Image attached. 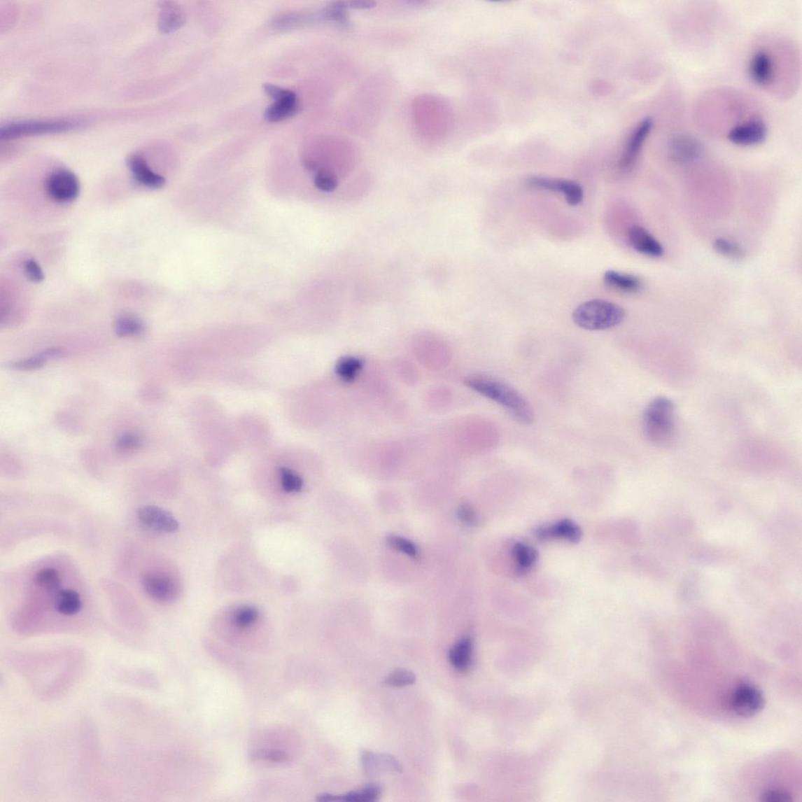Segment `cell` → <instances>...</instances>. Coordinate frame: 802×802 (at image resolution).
Here are the masks:
<instances>
[{"instance_id":"cell-29","label":"cell","mask_w":802,"mask_h":802,"mask_svg":"<svg viewBox=\"0 0 802 802\" xmlns=\"http://www.w3.org/2000/svg\"><path fill=\"white\" fill-rule=\"evenodd\" d=\"M416 675L409 670L400 668L388 675L384 684L391 687H404L415 684Z\"/></svg>"},{"instance_id":"cell-11","label":"cell","mask_w":802,"mask_h":802,"mask_svg":"<svg viewBox=\"0 0 802 802\" xmlns=\"http://www.w3.org/2000/svg\"><path fill=\"white\" fill-rule=\"evenodd\" d=\"M766 136V125L761 121L753 120L731 129L728 139L736 146L746 147L757 146L765 141Z\"/></svg>"},{"instance_id":"cell-3","label":"cell","mask_w":802,"mask_h":802,"mask_svg":"<svg viewBox=\"0 0 802 802\" xmlns=\"http://www.w3.org/2000/svg\"><path fill=\"white\" fill-rule=\"evenodd\" d=\"M572 317L575 323L585 330L602 331L621 324L626 311L614 302L593 300L578 306Z\"/></svg>"},{"instance_id":"cell-43","label":"cell","mask_w":802,"mask_h":802,"mask_svg":"<svg viewBox=\"0 0 802 802\" xmlns=\"http://www.w3.org/2000/svg\"><path fill=\"white\" fill-rule=\"evenodd\" d=\"M43 353L48 358H60L65 355L64 351L61 348H50V349L44 351Z\"/></svg>"},{"instance_id":"cell-9","label":"cell","mask_w":802,"mask_h":802,"mask_svg":"<svg viewBox=\"0 0 802 802\" xmlns=\"http://www.w3.org/2000/svg\"><path fill=\"white\" fill-rule=\"evenodd\" d=\"M653 126L652 118H647L638 125L631 134L619 162V167L624 172H628L635 167Z\"/></svg>"},{"instance_id":"cell-17","label":"cell","mask_w":802,"mask_h":802,"mask_svg":"<svg viewBox=\"0 0 802 802\" xmlns=\"http://www.w3.org/2000/svg\"><path fill=\"white\" fill-rule=\"evenodd\" d=\"M701 154L700 144L689 137H677L669 146L670 159L678 163L692 162L698 160Z\"/></svg>"},{"instance_id":"cell-4","label":"cell","mask_w":802,"mask_h":802,"mask_svg":"<svg viewBox=\"0 0 802 802\" xmlns=\"http://www.w3.org/2000/svg\"><path fill=\"white\" fill-rule=\"evenodd\" d=\"M77 120H45L12 122L1 128L2 140L17 139L24 136L67 132L83 127Z\"/></svg>"},{"instance_id":"cell-5","label":"cell","mask_w":802,"mask_h":802,"mask_svg":"<svg viewBox=\"0 0 802 802\" xmlns=\"http://www.w3.org/2000/svg\"><path fill=\"white\" fill-rule=\"evenodd\" d=\"M766 700L761 690L751 682L736 685L727 699V706L736 715L752 718L759 715L765 707Z\"/></svg>"},{"instance_id":"cell-1","label":"cell","mask_w":802,"mask_h":802,"mask_svg":"<svg viewBox=\"0 0 802 802\" xmlns=\"http://www.w3.org/2000/svg\"><path fill=\"white\" fill-rule=\"evenodd\" d=\"M465 384L481 395L500 405L519 424L533 423V409L527 398L504 380L486 374H477L465 380Z\"/></svg>"},{"instance_id":"cell-15","label":"cell","mask_w":802,"mask_h":802,"mask_svg":"<svg viewBox=\"0 0 802 802\" xmlns=\"http://www.w3.org/2000/svg\"><path fill=\"white\" fill-rule=\"evenodd\" d=\"M582 536V530L577 524L570 519H563L549 527H542L536 530V537L541 540L551 538H563L570 542H578Z\"/></svg>"},{"instance_id":"cell-42","label":"cell","mask_w":802,"mask_h":802,"mask_svg":"<svg viewBox=\"0 0 802 802\" xmlns=\"http://www.w3.org/2000/svg\"><path fill=\"white\" fill-rule=\"evenodd\" d=\"M346 8L353 9H370L377 5L376 2L367 1V0H356V1L344 2Z\"/></svg>"},{"instance_id":"cell-24","label":"cell","mask_w":802,"mask_h":802,"mask_svg":"<svg viewBox=\"0 0 802 802\" xmlns=\"http://www.w3.org/2000/svg\"><path fill=\"white\" fill-rule=\"evenodd\" d=\"M143 322L132 315H122L115 321V330L120 337H137L144 332Z\"/></svg>"},{"instance_id":"cell-12","label":"cell","mask_w":802,"mask_h":802,"mask_svg":"<svg viewBox=\"0 0 802 802\" xmlns=\"http://www.w3.org/2000/svg\"><path fill=\"white\" fill-rule=\"evenodd\" d=\"M628 239L631 246L636 252L649 258H659L665 253L659 241L642 227H631L628 232Z\"/></svg>"},{"instance_id":"cell-30","label":"cell","mask_w":802,"mask_h":802,"mask_svg":"<svg viewBox=\"0 0 802 802\" xmlns=\"http://www.w3.org/2000/svg\"><path fill=\"white\" fill-rule=\"evenodd\" d=\"M338 176L332 171L321 169L314 177V184L321 192H332L339 186Z\"/></svg>"},{"instance_id":"cell-16","label":"cell","mask_w":802,"mask_h":802,"mask_svg":"<svg viewBox=\"0 0 802 802\" xmlns=\"http://www.w3.org/2000/svg\"><path fill=\"white\" fill-rule=\"evenodd\" d=\"M749 72L752 80L761 87L771 84L774 76V64L771 56L764 50L756 52L749 65Z\"/></svg>"},{"instance_id":"cell-36","label":"cell","mask_w":802,"mask_h":802,"mask_svg":"<svg viewBox=\"0 0 802 802\" xmlns=\"http://www.w3.org/2000/svg\"><path fill=\"white\" fill-rule=\"evenodd\" d=\"M24 272L25 277L34 283H41L45 279L41 265L34 260H28L24 262Z\"/></svg>"},{"instance_id":"cell-33","label":"cell","mask_w":802,"mask_h":802,"mask_svg":"<svg viewBox=\"0 0 802 802\" xmlns=\"http://www.w3.org/2000/svg\"><path fill=\"white\" fill-rule=\"evenodd\" d=\"M280 477L282 485V488L288 493L299 492L302 488V478L294 472L293 470L288 468H281L280 470Z\"/></svg>"},{"instance_id":"cell-35","label":"cell","mask_w":802,"mask_h":802,"mask_svg":"<svg viewBox=\"0 0 802 802\" xmlns=\"http://www.w3.org/2000/svg\"><path fill=\"white\" fill-rule=\"evenodd\" d=\"M259 611L253 607H245L234 614V623L236 626L245 628L252 626L258 620Z\"/></svg>"},{"instance_id":"cell-25","label":"cell","mask_w":802,"mask_h":802,"mask_svg":"<svg viewBox=\"0 0 802 802\" xmlns=\"http://www.w3.org/2000/svg\"><path fill=\"white\" fill-rule=\"evenodd\" d=\"M363 363L360 359L355 357H345L338 361L337 366H335V372L341 379L350 383L357 378L359 372L363 370Z\"/></svg>"},{"instance_id":"cell-40","label":"cell","mask_w":802,"mask_h":802,"mask_svg":"<svg viewBox=\"0 0 802 802\" xmlns=\"http://www.w3.org/2000/svg\"><path fill=\"white\" fill-rule=\"evenodd\" d=\"M761 800L766 802H790L793 801L792 794L786 791L769 790L761 794Z\"/></svg>"},{"instance_id":"cell-38","label":"cell","mask_w":802,"mask_h":802,"mask_svg":"<svg viewBox=\"0 0 802 802\" xmlns=\"http://www.w3.org/2000/svg\"><path fill=\"white\" fill-rule=\"evenodd\" d=\"M253 758L277 762V764H284L288 760L286 753L274 750H262L255 752Z\"/></svg>"},{"instance_id":"cell-26","label":"cell","mask_w":802,"mask_h":802,"mask_svg":"<svg viewBox=\"0 0 802 802\" xmlns=\"http://www.w3.org/2000/svg\"><path fill=\"white\" fill-rule=\"evenodd\" d=\"M381 794H382V788L380 786L370 785L360 791H353L344 795H339V801L373 802L378 801Z\"/></svg>"},{"instance_id":"cell-20","label":"cell","mask_w":802,"mask_h":802,"mask_svg":"<svg viewBox=\"0 0 802 802\" xmlns=\"http://www.w3.org/2000/svg\"><path fill=\"white\" fill-rule=\"evenodd\" d=\"M81 596L74 589L58 591L55 596L56 612L64 616H75L83 610Z\"/></svg>"},{"instance_id":"cell-28","label":"cell","mask_w":802,"mask_h":802,"mask_svg":"<svg viewBox=\"0 0 802 802\" xmlns=\"http://www.w3.org/2000/svg\"><path fill=\"white\" fill-rule=\"evenodd\" d=\"M516 561L519 568L527 570L535 563L537 554L534 548L523 543H516L512 549Z\"/></svg>"},{"instance_id":"cell-31","label":"cell","mask_w":802,"mask_h":802,"mask_svg":"<svg viewBox=\"0 0 802 802\" xmlns=\"http://www.w3.org/2000/svg\"><path fill=\"white\" fill-rule=\"evenodd\" d=\"M388 544L394 549L402 552L404 555L413 558L418 556V550L415 543L404 537L391 535L387 539Z\"/></svg>"},{"instance_id":"cell-14","label":"cell","mask_w":802,"mask_h":802,"mask_svg":"<svg viewBox=\"0 0 802 802\" xmlns=\"http://www.w3.org/2000/svg\"><path fill=\"white\" fill-rule=\"evenodd\" d=\"M128 167L135 180L144 187L160 188L165 185L166 179L151 169L143 157L138 155L130 156Z\"/></svg>"},{"instance_id":"cell-21","label":"cell","mask_w":802,"mask_h":802,"mask_svg":"<svg viewBox=\"0 0 802 802\" xmlns=\"http://www.w3.org/2000/svg\"><path fill=\"white\" fill-rule=\"evenodd\" d=\"M299 109L297 94L285 98V99L276 101L265 111V120L276 122L287 120L297 113Z\"/></svg>"},{"instance_id":"cell-27","label":"cell","mask_w":802,"mask_h":802,"mask_svg":"<svg viewBox=\"0 0 802 802\" xmlns=\"http://www.w3.org/2000/svg\"><path fill=\"white\" fill-rule=\"evenodd\" d=\"M713 247L716 252L726 258L733 260H744L746 253L742 246L733 241L719 238L713 242Z\"/></svg>"},{"instance_id":"cell-41","label":"cell","mask_w":802,"mask_h":802,"mask_svg":"<svg viewBox=\"0 0 802 802\" xmlns=\"http://www.w3.org/2000/svg\"><path fill=\"white\" fill-rule=\"evenodd\" d=\"M458 516L464 524L473 525L477 522L474 510L468 505H463L458 509Z\"/></svg>"},{"instance_id":"cell-13","label":"cell","mask_w":802,"mask_h":802,"mask_svg":"<svg viewBox=\"0 0 802 802\" xmlns=\"http://www.w3.org/2000/svg\"><path fill=\"white\" fill-rule=\"evenodd\" d=\"M364 771L367 775H377L384 772H402L400 762L388 754H374L370 750H363L360 756Z\"/></svg>"},{"instance_id":"cell-8","label":"cell","mask_w":802,"mask_h":802,"mask_svg":"<svg viewBox=\"0 0 802 802\" xmlns=\"http://www.w3.org/2000/svg\"><path fill=\"white\" fill-rule=\"evenodd\" d=\"M530 187L549 192L561 193L571 206H577L583 201V189L579 183L567 180L549 178V177L532 176L528 179Z\"/></svg>"},{"instance_id":"cell-22","label":"cell","mask_w":802,"mask_h":802,"mask_svg":"<svg viewBox=\"0 0 802 802\" xmlns=\"http://www.w3.org/2000/svg\"><path fill=\"white\" fill-rule=\"evenodd\" d=\"M603 280L610 287L624 293H636L642 288L641 280L633 274L607 271L604 274Z\"/></svg>"},{"instance_id":"cell-23","label":"cell","mask_w":802,"mask_h":802,"mask_svg":"<svg viewBox=\"0 0 802 802\" xmlns=\"http://www.w3.org/2000/svg\"><path fill=\"white\" fill-rule=\"evenodd\" d=\"M36 587L48 593H57L62 586V577L55 568H47L38 570L34 575Z\"/></svg>"},{"instance_id":"cell-37","label":"cell","mask_w":802,"mask_h":802,"mask_svg":"<svg viewBox=\"0 0 802 802\" xmlns=\"http://www.w3.org/2000/svg\"><path fill=\"white\" fill-rule=\"evenodd\" d=\"M141 444V439L139 437L133 433H126L117 439L115 446L118 451L127 452L136 450Z\"/></svg>"},{"instance_id":"cell-19","label":"cell","mask_w":802,"mask_h":802,"mask_svg":"<svg viewBox=\"0 0 802 802\" xmlns=\"http://www.w3.org/2000/svg\"><path fill=\"white\" fill-rule=\"evenodd\" d=\"M473 642L470 637H464L453 646L449 653L451 665L458 672L467 670L472 662Z\"/></svg>"},{"instance_id":"cell-32","label":"cell","mask_w":802,"mask_h":802,"mask_svg":"<svg viewBox=\"0 0 802 802\" xmlns=\"http://www.w3.org/2000/svg\"><path fill=\"white\" fill-rule=\"evenodd\" d=\"M346 9L344 2L333 3L322 10L321 13V17L328 20V21L345 25L348 22L346 14Z\"/></svg>"},{"instance_id":"cell-39","label":"cell","mask_w":802,"mask_h":802,"mask_svg":"<svg viewBox=\"0 0 802 802\" xmlns=\"http://www.w3.org/2000/svg\"><path fill=\"white\" fill-rule=\"evenodd\" d=\"M262 88H264L266 94L272 97L274 101L285 99V98L295 94L292 90L281 88L277 87V85L269 83L265 84Z\"/></svg>"},{"instance_id":"cell-18","label":"cell","mask_w":802,"mask_h":802,"mask_svg":"<svg viewBox=\"0 0 802 802\" xmlns=\"http://www.w3.org/2000/svg\"><path fill=\"white\" fill-rule=\"evenodd\" d=\"M160 29L164 34L178 30L185 23V15L179 5L174 2H162Z\"/></svg>"},{"instance_id":"cell-2","label":"cell","mask_w":802,"mask_h":802,"mask_svg":"<svg viewBox=\"0 0 802 802\" xmlns=\"http://www.w3.org/2000/svg\"><path fill=\"white\" fill-rule=\"evenodd\" d=\"M643 431L652 444L666 448L676 438L675 405L667 398H656L650 401L643 414Z\"/></svg>"},{"instance_id":"cell-7","label":"cell","mask_w":802,"mask_h":802,"mask_svg":"<svg viewBox=\"0 0 802 802\" xmlns=\"http://www.w3.org/2000/svg\"><path fill=\"white\" fill-rule=\"evenodd\" d=\"M144 591L153 600L161 603H169L178 596V586L172 577L157 572H146L141 578Z\"/></svg>"},{"instance_id":"cell-34","label":"cell","mask_w":802,"mask_h":802,"mask_svg":"<svg viewBox=\"0 0 802 802\" xmlns=\"http://www.w3.org/2000/svg\"><path fill=\"white\" fill-rule=\"evenodd\" d=\"M49 358L45 356L43 352L36 356L31 357L25 360L13 363L8 365L11 370H16L20 371H34L41 368Z\"/></svg>"},{"instance_id":"cell-10","label":"cell","mask_w":802,"mask_h":802,"mask_svg":"<svg viewBox=\"0 0 802 802\" xmlns=\"http://www.w3.org/2000/svg\"><path fill=\"white\" fill-rule=\"evenodd\" d=\"M137 518L146 527L164 533H174L179 523L168 511L155 505H144L137 510Z\"/></svg>"},{"instance_id":"cell-6","label":"cell","mask_w":802,"mask_h":802,"mask_svg":"<svg viewBox=\"0 0 802 802\" xmlns=\"http://www.w3.org/2000/svg\"><path fill=\"white\" fill-rule=\"evenodd\" d=\"M45 190L52 201L60 204L71 203L80 195V183L71 171L57 170L45 181Z\"/></svg>"}]
</instances>
